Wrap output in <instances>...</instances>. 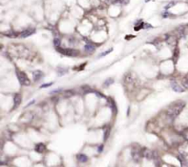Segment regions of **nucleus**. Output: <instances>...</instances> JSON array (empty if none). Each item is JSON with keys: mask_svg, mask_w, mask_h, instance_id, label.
I'll return each instance as SVG.
<instances>
[{"mask_svg": "<svg viewBox=\"0 0 188 167\" xmlns=\"http://www.w3.org/2000/svg\"><path fill=\"white\" fill-rule=\"evenodd\" d=\"M114 82V79L113 78H108L106 80V82H105V87H108V85H110L111 84H113Z\"/></svg>", "mask_w": 188, "mask_h": 167, "instance_id": "obj_14", "label": "nucleus"}, {"mask_svg": "<svg viewBox=\"0 0 188 167\" xmlns=\"http://www.w3.org/2000/svg\"><path fill=\"white\" fill-rule=\"evenodd\" d=\"M16 74H17V76H18V79L19 81V83H20L22 85H26V87H29V85H31V80L29 79V77L27 76V74L24 72H21V71L17 70L16 71Z\"/></svg>", "mask_w": 188, "mask_h": 167, "instance_id": "obj_2", "label": "nucleus"}, {"mask_svg": "<svg viewBox=\"0 0 188 167\" xmlns=\"http://www.w3.org/2000/svg\"><path fill=\"white\" fill-rule=\"evenodd\" d=\"M108 134H109V129H107V130L105 131V137H104V140H107Z\"/></svg>", "mask_w": 188, "mask_h": 167, "instance_id": "obj_20", "label": "nucleus"}, {"mask_svg": "<svg viewBox=\"0 0 188 167\" xmlns=\"http://www.w3.org/2000/svg\"><path fill=\"white\" fill-rule=\"evenodd\" d=\"M85 50L86 52H93L94 50H96V47H95V45H93L91 43H87L85 46Z\"/></svg>", "mask_w": 188, "mask_h": 167, "instance_id": "obj_9", "label": "nucleus"}, {"mask_svg": "<svg viewBox=\"0 0 188 167\" xmlns=\"http://www.w3.org/2000/svg\"><path fill=\"white\" fill-rule=\"evenodd\" d=\"M43 73L41 71H35L33 73V79H34V82H38V81L41 80L43 77Z\"/></svg>", "mask_w": 188, "mask_h": 167, "instance_id": "obj_5", "label": "nucleus"}, {"mask_svg": "<svg viewBox=\"0 0 188 167\" xmlns=\"http://www.w3.org/2000/svg\"><path fill=\"white\" fill-rule=\"evenodd\" d=\"M21 103V95L19 94H16L14 95V108H18Z\"/></svg>", "mask_w": 188, "mask_h": 167, "instance_id": "obj_6", "label": "nucleus"}, {"mask_svg": "<svg viewBox=\"0 0 188 167\" xmlns=\"http://www.w3.org/2000/svg\"><path fill=\"white\" fill-rule=\"evenodd\" d=\"M45 149H46V147L43 143H38L36 145V147H35V151H37V153H43V151H45Z\"/></svg>", "mask_w": 188, "mask_h": 167, "instance_id": "obj_8", "label": "nucleus"}, {"mask_svg": "<svg viewBox=\"0 0 188 167\" xmlns=\"http://www.w3.org/2000/svg\"><path fill=\"white\" fill-rule=\"evenodd\" d=\"M144 28H152V26H151L150 24H144Z\"/></svg>", "mask_w": 188, "mask_h": 167, "instance_id": "obj_23", "label": "nucleus"}, {"mask_svg": "<svg viewBox=\"0 0 188 167\" xmlns=\"http://www.w3.org/2000/svg\"><path fill=\"white\" fill-rule=\"evenodd\" d=\"M171 87L172 88L174 89V91H175V92H179V93H182V92H184L185 89L181 87L179 85H178L175 81H172L171 82Z\"/></svg>", "mask_w": 188, "mask_h": 167, "instance_id": "obj_4", "label": "nucleus"}, {"mask_svg": "<svg viewBox=\"0 0 188 167\" xmlns=\"http://www.w3.org/2000/svg\"><path fill=\"white\" fill-rule=\"evenodd\" d=\"M132 157L134 159L135 162H138L140 161V153H132Z\"/></svg>", "mask_w": 188, "mask_h": 167, "instance_id": "obj_12", "label": "nucleus"}, {"mask_svg": "<svg viewBox=\"0 0 188 167\" xmlns=\"http://www.w3.org/2000/svg\"><path fill=\"white\" fill-rule=\"evenodd\" d=\"M153 151H150V150H144L143 151V156H144L145 158H148V159H151V157H153Z\"/></svg>", "mask_w": 188, "mask_h": 167, "instance_id": "obj_10", "label": "nucleus"}, {"mask_svg": "<svg viewBox=\"0 0 188 167\" xmlns=\"http://www.w3.org/2000/svg\"><path fill=\"white\" fill-rule=\"evenodd\" d=\"M34 32H35V29H28L26 30H24V31H22L21 37L22 38H27L29 36H31V35H32Z\"/></svg>", "mask_w": 188, "mask_h": 167, "instance_id": "obj_7", "label": "nucleus"}, {"mask_svg": "<svg viewBox=\"0 0 188 167\" xmlns=\"http://www.w3.org/2000/svg\"><path fill=\"white\" fill-rule=\"evenodd\" d=\"M116 3H119V4H128L130 2V0H116Z\"/></svg>", "mask_w": 188, "mask_h": 167, "instance_id": "obj_15", "label": "nucleus"}, {"mask_svg": "<svg viewBox=\"0 0 188 167\" xmlns=\"http://www.w3.org/2000/svg\"><path fill=\"white\" fill-rule=\"evenodd\" d=\"M103 149H104V145L102 144V145L99 146V147H98V151H99V153H101V151H103Z\"/></svg>", "mask_w": 188, "mask_h": 167, "instance_id": "obj_22", "label": "nucleus"}, {"mask_svg": "<svg viewBox=\"0 0 188 167\" xmlns=\"http://www.w3.org/2000/svg\"><path fill=\"white\" fill-rule=\"evenodd\" d=\"M62 89H55V90H53V91H52L51 92V94H55V93H59L60 92Z\"/></svg>", "mask_w": 188, "mask_h": 167, "instance_id": "obj_21", "label": "nucleus"}, {"mask_svg": "<svg viewBox=\"0 0 188 167\" xmlns=\"http://www.w3.org/2000/svg\"><path fill=\"white\" fill-rule=\"evenodd\" d=\"M59 52H61L63 55H66V56H76L78 54V52L73 49H64V48H61V47H57L56 48Z\"/></svg>", "mask_w": 188, "mask_h": 167, "instance_id": "obj_3", "label": "nucleus"}, {"mask_svg": "<svg viewBox=\"0 0 188 167\" xmlns=\"http://www.w3.org/2000/svg\"><path fill=\"white\" fill-rule=\"evenodd\" d=\"M112 52V49H110V50H107V52H102L100 55H99V57H103V56H106V55L107 54V53H109V52Z\"/></svg>", "mask_w": 188, "mask_h": 167, "instance_id": "obj_18", "label": "nucleus"}, {"mask_svg": "<svg viewBox=\"0 0 188 167\" xmlns=\"http://www.w3.org/2000/svg\"><path fill=\"white\" fill-rule=\"evenodd\" d=\"M59 71H61V72L59 73V75H62L63 74L67 73V69H64V70H62V68H59Z\"/></svg>", "mask_w": 188, "mask_h": 167, "instance_id": "obj_19", "label": "nucleus"}, {"mask_svg": "<svg viewBox=\"0 0 188 167\" xmlns=\"http://www.w3.org/2000/svg\"><path fill=\"white\" fill-rule=\"evenodd\" d=\"M53 43L54 45H55V47H60V44H61V40L60 39H58V38H55L53 40Z\"/></svg>", "mask_w": 188, "mask_h": 167, "instance_id": "obj_13", "label": "nucleus"}, {"mask_svg": "<svg viewBox=\"0 0 188 167\" xmlns=\"http://www.w3.org/2000/svg\"><path fill=\"white\" fill-rule=\"evenodd\" d=\"M185 105V102H182V101H178V102L172 104L167 110L168 118L172 120H174L177 116L181 113V111L184 109Z\"/></svg>", "mask_w": 188, "mask_h": 167, "instance_id": "obj_1", "label": "nucleus"}, {"mask_svg": "<svg viewBox=\"0 0 188 167\" xmlns=\"http://www.w3.org/2000/svg\"><path fill=\"white\" fill-rule=\"evenodd\" d=\"M175 5V2H171V3H169L167 5V6H165V9H169V8H171V7H172Z\"/></svg>", "mask_w": 188, "mask_h": 167, "instance_id": "obj_17", "label": "nucleus"}, {"mask_svg": "<svg viewBox=\"0 0 188 167\" xmlns=\"http://www.w3.org/2000/svg\"><path fill=\"white\" fill-rule=\"evenodd\" d=\"M53 83H47V84H44V85H41V88H46V87H51V85H52Z\"/></svg>", "mask_w": 188, "mask_h": 167, "instance_id": "obj_16", "label": "nucleus"}, {"mask_svg": "<svg viewBox=\"0 0 188 167\" xmlns=\"http://www.w3.org/2000/svg\"><path fill=\"white\" fill-rule=\"evenodd\" d=\"M34 102H35V101H34V100H33V101H31V103H29V104L27 105V107H29V106H31V104H33Z\"/></svg>", "mask_w": 188, "mask_h": 167, "instance_id": "obj_24", "label": "nucleus"}, {"mask_svg": "<svg viewBox=\"0 0 188 167\" xmlns=\"http://www.w3.org/2000/svg\"><path fill=\"white\" fill-rule=\"evenodd\" d=\"M77 159L79 162H81V163H86V162H87V160H88V157L85 154H78Z\"/></svg>", "mask_w": 188, "mask_h": 167, "instance_id": "obj_11", "label": "nucleus"}]
</instances>
